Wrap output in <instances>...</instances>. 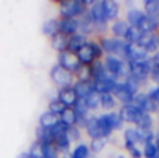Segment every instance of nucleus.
<instances>
[{
    "label": "nucleus",
    "mask_w": 159,
    "mask_h": 158,
    "mask_svg": "<svg viewBox=\"0 0 159 158\" xmlns=\"http://www.w3.org/2000/svg\"><path fill=\"white\" fill-rule=\"evenodd\" d=\"M59 12L63 18H75V16L86 13V3L84 0H63L61 2Z\"/></svg>",
    "instance_id": "nucleus-1"
},
{
    "label": "nucleus",
    "mask_w": 159,
    "mask_h": 158,
    "mask_svg": "<svg viewBox=\"0 0 159 158\" xmlns=\"http://www.w3.org/2000/svg\"><path fill=\"white\" fill-rule=\"evenodd\" d=\"M84 100H86V104L89 109H97L100 104V93H97L93 90Z\"/></svg>",
    "instance_id": "nucleus-35"
},
{
    "label": "nucleus",
    "mask_w": 159,
    "mask_h": 158,
    "mask_svg": "<svg viewBox=\"0 0 159 158\" xmlns=\"http://www.w3.org/2000/svg\"><path fill=\"white\" fill-rule=\"evenodd\" d=\"M78 58H79V61H80V64L83 66L92 65V64L94 62V54H93V51H92V48H90L89 45L83 47L80 51H79Z\"/></svg>",
    "instance_id": "nucleus-15"
},
{
    "label": "nucleus",
    "mask_w": 159,
    "mask_h": 158,
    "mask_svg": "<svg viewBox=\"0 0 159 158\" xmlns=\"http://www.w3.org/2000/svg\"><path fill=\"white\" fill-rule=\"evenodd\" d=\"M66 106L62 103V102L59 100V99H57V100H52L51 103H49V112L54 114H57V116H59V114H62L63 112L66 110Z\"/></svg>",
    "instance_id": "nucleus-37"
},
{
    "label": "nucleus",
    "mask_w": 159,
    "mask_h": 158,
    "mask_svg": "<svg viewBox=\"0 0 159 158\" xmlns=\"http://www.w3.org/2000/svg\"><path fill=\"white\" fill-rule=\"evenodd\" d=\"M111 93L117 96V99L123 102L124 106H128V104H131L132 102H134V98H135L134 95H131V93L127 90V88L124 86V82H118V84L116 85L114 88H113Z\"/></svg>",
    "instance_id": "nucleus-8"
},
{
    "label": "nucleus",
    "mask_w": 159,
    "mask_h": 158,
    "mask_svg": "<svg viewBox=\"0 0 159 158\" xmlns=\"http://www.w3.org/2000/svg\"><path fill=\"white\" fill-rule=\"evenodd\" d=\"M51 78H52V81H54L61 89H68V88H70V84H72V81H73L72 74L68 72L66 69H63L59 64L52 68Z\"/></svg>",
    "instance_id": "nucleus-2"
},
{
    "label": "nucleus",
    "mask_w": 159,
    "mask_h": 158,
    "mask_svg": "<svg viewBox=\"0 0 159 158\" xmlns=\"http://www.w3.org/2000/svg\"><path fill=\"white\" fill-rule=\"evenodd\" d=\"M68 42H69V40L66 38L65 34H61L58 33L55 37H52V48L57 51H59V54H62V52H65V51H68Z\"/></svg>",
    "instance_id": "nucleus-16"
},
{
    "label": "nucleus",
    "mask_w": 159,
    "mask_h": 158,
    "mask_svg": "<svg viewBox=\"0 0 159 158\" xmlns=\"http://www.w3.org/2000/svg\"><path fill=\"white\" fill-rule=\"evenodd\" d=\"M106 119H107L108 124H110V127L113 128V130H118V128H121V126H123V120H121L120 117V113H108L106 114Z\"/></svg>",
    "instance_id": "nucleus-30"
},
{
    "label": "nucleus",
    "mask_w": 159,
    "mask_h": 158,
    "mask_svg": "<svg viewBox=\"0 0 159 158\" xmlns=\"http://www.w3.org/2000/svg\"><path fill=\"white\" fill-rule=\"evenodd\" d=\"M86 130L90 137H93V138L103 137L102 128H100V124H99V119H96V117H92V119L89 120V123H87V126H86Z\"/></svg>",
    "instance_id": "nucleus-20"
},
{
    "label": "nucleus",
    "mask_w": 159,
    "mask_h": 158,
    "mask_svg": "<svg viewBox=\"0 0 159 158\" xmlns=\"http://www.w3.org/2000/svg\"><path fill=\"white\" fill-rule=\"evenodd\" d=\"M127 60L131 62H147L149 60L148 52L141 48L138 44H128L127 45Z\"/></svg>",
    "instance_id": "nucleus-6"
},
{
    "label": "nucleus",
    "mask_w": 159,
    "mask_h": 158,
    "mask_svg": "<svg viewBox=\"0 0 159 158\" xmlns=\"http://www.w3.org/2000/svg\"><path fill=\"white\" fill-rule=\"evenodd\" d=\"M142 37H144V33L141 31V28L134 27V26H131L125 34V40L128 44H138V42L141 41Z\"/></svg>",
    "instance_id": "nucleus-19"
},
{
    "label": "nucleus",
    "mask_w": 159,
    "mask_h": 158,
    "mask_svg": "<svg viewBox=\"0 0 159 158\" xmlns=\"http://www.w3.org/2000/svg\"><path fill=\"white\" fill-rule=\"evenodd\" d=\"M18 158H33V157L30 155V152H23V154L18 155Z\"/></svg>",
    "instance_id": "nucleus-55"
},
{
    "label": "nucleus",
    "mask_w": 159,
    "mask_h": 158,
    "mask_svg": "<svg viewBox=\"0 0 159 158\" xmlns=\"http://www.w3.org/2000/svg\"><path fill=\"white\" fill-rule=\"evenodd\" d=\"M63 158H72V155H69V154H65V155H63Z\"/></svg>",
    "instance_id": "nucleus-57"
},
{
    "label": "nucleus",
    "mask_w": 159,
    "mask_h": 158,
    "mask_svg": "<svg viewBox=\"0 0 159 158\" xmlns=\"http://www.w3.org/2000/svg\"><path fill=\"white\" fill-rule=\"evenodd\" d=\"M30 155L33 158H45L44 157V151H42V144L39 141L34 143L30 148Z\"/></svg>",
    "instance_id": "nucleus-42"
},
{
    "label": "nucleus",
    "mask_w": 159,
    "mask_h": 158,
    "mask_svg": "<svg viewBox=\"0 0 159 158\" xmlns=\"http://www.w3.org/2000/svg\"><path fill=\"white\" fill-rule=\"evenodd\" d=\"M92 16H93L94 23H100V21H107L106 17V10H104V0H97L94 2V4L92 6Z\"/></svg>",
    "instance_id": "nucleus-14"
},
{
    "label": "nucleus",
    "mask_w": 159,
    "mask_h": 158,
    "mask_svg": "<svg viewBox=\"0 0 159 158\" xmlns=\"http://www.w3.org/2000/svg\"><path fill=\"white\" fill-rule=\"evenodd\" d=\"M144 112L141 109H138L137 106L134 104H128V106H123L120 110V117L123 122H127V123H137L139 122V119L142 117Z\"/></svg>",
    "instance_id": "nucleus-5"
},
{
    "label": "nucleus",
    "mask_w": 159,
    "mask_h": 158,
    "mask_svg": "<svg viewBox=\"0 0 159 158\" xmlns=\"http://www.w3.org/2000/svg\"><path fill=\"white\" fill-rule=\"evenodd\" d=\"M59 65L62 66L63 69H66L68 72H70V74H72V72L79 74L80 69L83 68V65L80 64V61H79V58H78V55L72 54L69 51H65V52L59 54Z\"/></svg>",
    "instance_id": "nucleus-3"
},
{
    "label": "nucleus",
    "mask_w": 159,
    "mask_h": 158,
    "mask_svg": "<svg viewBox=\"0 0 159 158\" xmlns=\"http://www.w3.org/2000/svg\"><path fill=\"white\" fill-rule=\"evenodd\" d=\"M144 17H145V14L142 12H139V10H131L128 13V21L134 27H138L139 23L144 20Z\"/></svg>",
    "instance_id": "nucleus-32"
},
{
    "label": "nucleus",
    "mask_w": 159,
    "mask_h": 158,
    "mask_svg": "<svg viewBox=\"0 0 159 158\" xmlns=\"http://www.w3.org/2000/svg\"><path fill=\"white\" fill-rule=\"evenodd\" d=\"M68 128H69V126H66V124H63L62 122H58L57 124L54 126L52 128H49V131H51V134L54 136L55 138L57 137H59V136H62V134H66V131H68Z\"/></svg>",
    "instance_id": "nucleus-39"
},
{
    "label": "nucleus",
    "mask_w": 159,
    "mask_h": 158,
    "mask_svg": "<svg viewBox=\"0 0 159 158\" xmlns=\"http://www.w3.org/2000/svg\"><path fill=\"white\" fill-rule=\"evenodd\" d=\"M99 124H100V128H102V136L103 137H108L110 133L113 131V128H111L110 124H108L107 119H106V114H103L102 117H99Z\"/></svg>",
    "instance_id": "nucleus-41"
},
{
    "label": "nucleus",
    "mask_w": 159,
    "mask_h": 158,
    "mask_svg": "<svg viewBox=\"0 0 159 158\" xmlns=\"http://www.w3.org/2000/svg\"><path fill=\"white\" fill-rule=\"evenodd\" d=\"M151 76H152V79L155 82H158L159 84V68H156V66H153L152 71H151Z\"/></svg>",
    "instance_id": "nucleus-52"
},
{
    "label": "nucleus",
    "mask_w": 159,
    "mask_h": 158,
    "mask_svg": "<svg viewBox=\"0 0 159 158\" xmlns=\"http://www.w3.org/2000/svg\"><path fill=\"white\" fill-rule=\"evenodd\" d=\"M145 10L149 16H158L159 17V0H145Z\"/></svg>",
    "instance_id": "nucleus-31"
},
{
    "label": "nucleus",
    "mask_w": 159,
    "mask_h": 158,
    "mask_svg": "<svg viewBox=\"0 0 159 158\" xmlns=\"http://www.w3.org/2000/svg\"><path fill=\"white\" fill-rule=\"evenodd\" d=\"M87 45L92 48V51H93V54H94V58H100V57H102L103 48L100 47V44H97V42H87Z\"/></svg>",
    "instance_id": "nucleus-48"
},
{
    "label": "nucleus",
    "mask_w": 159,
    "mask_h": 158,
    "mask_svg": "<svg viewBox=\"0 0 159 158\" xmlns=\"http://www.w3.org/2000/svg\"><path fill=\"white\" fill-rule=\"evenodd\" d=\"M73 90L76 92L78 95V99H86L90 93L93 92V81L92 82H76L75 86H73Z\"/></svg>",
    "instance_id": "nucleus-13"
},
{
    "label": "nucleus",
    "mask_w": 159,
    "mask_h": 158,
    "mask_svg": "<svg viewBox=\"0 0 159 158\" xmlns=\"http://www.w3.org/2000/svg\"><path fill=\"white\" fill-rule=\"evenodd\" d=\"M94 26H96L94 28H96V30L100 33V31H104L106 30V26H107V24H106V21H100V23H94Z\"/></svg>",
    "instance_id": "nucleus-53"
},
{
    "label": "nucleus",
    "mask_w": 159,
    "mask_h": 158,
    "mask_svg": "<svg viewBox=\"0 0 159 158\" xmlns=\"http://www.w3.org/2000/svg\"><path fill=\"white\" fill-rule=\"evenodd\" d=\"M42 31H44L45 36L55 37L58 33H59V21L54 20V18H51V20H48V21H45L44 26H42Z\"/></svg>",
    "instance_id": "nucleus-21"
},
{
    "label": "nucleus",
    "mask_w": 159,
    "mask_h": 158,
    "mask_svg": "<svg viewBox=\"0 0 159 158\" xmlns=\"http://www.w3.org/2000/svg\"><path fill=\"white\" fill-rule=\"evenodd\" d=\"M137 133H138L139 143H142L144 146L148 143H151L153 138V133L151 128H137Z\"/></svg>",
    "instance_id": "nucleus-29"
},
{
    "label": "nucleus",
    "mask_w": 159,
    "mask_h": 158,
    "mask_svg": "<svg viewBox=\"0 0 159 158\" xmlns=\"http://www.w3.org/2000/svg\"><path fill=\"white\" fill-rule=\"evenodd\" d=\"M138 45L141 48H144L147 52H151V51H155L158 48L155 42V36L153 34H144V37L141 38V41L138 42Z\"/></svg>",
    "instance_id": "nucleus-22"
},
{
    "label": "nucleus",
    "mask_w": 159,
    "mask_h": 158,
    "mask_svg": "<svg viewBox=\"0 0 159 158\" xmlns=\"http://www.w3.org/2000/svg\"><path fill=\"white\" fill-rule=\"evenodd\" d=\"M116 158H124V157H123V155H118V157H116Z\"/></svg>",
    "instance_id": "nucleus-60"
},
{
    "label": "nucleus",
    "mask_w": 159,
    "mask_h": 158,
    "mask_svg": "<svg viewBox=\"0 0 159 158\" xmlns=\"http://www.w3.org/2000/svg\"><path fill=\"white\" fill-rule=\"evenodd\" d=\"M90 78H92V72H90V68L87 66H83L79 72V81L82 82H92L90 81Z\"/></svg>",
    "instance_id": "nucleus-47"
},
{
    "label": "nucleus",
    "mask_w": 159,
    "mask_h": 158,
    "mask_svg": "<svg viewBox=\"0 0 159 158\" xmlns=\"http://www.w3.org/2000/svg\"><path fill=\"white\" fill-rule=\"evenodd\" d=\"M152 68H153L152 58H149L147 62H131V75L138 78L139 81H144V79H147L151 75Z\"/></svg>",
    "instance_id": "nucleus-4"
},
{
    "label": "nucleus",
    "mask_w": 159,
    "mask_h": 158,
    "mask_svg": "<svg viewBox=\"0 0 159 158\" xmlns=\"http://www.w3.org/2000/svg\"><path fill=\"white\" fill-rule=\"evenodd\" d=\"M121 62H123V61L118 60L117 57H111V55H108L107 60H106V69H107L111 75H114V76L117 78L118 72H120V68H121Z\"/></svg>",
    "instance_id": "nucleus-17"
},
{
    "label": "nucleus",
    "mask_w": 159,
    "mask_h": 158,
    "mask_svg": "<svg viewBox=\"0 0 159 158\" xmlns=\"http://www.w3.org/2000/svg\"><path fill=\"white\" fill-rule=\"evenodd\" d=\"M132 103H134V106L141 109L144 113H149V112L156 110V102L153 100L149 95H145V93H138V95L134 98Z\"/></svg>",
    "instance_id": "nucleus-7"
},
{
    "label": "nucleus",
    "mask_w": 159,
    "mask_h": 158,
    "mask_svg": "<svg viewBox=\"0 0 159 158\" xmlns=\"http://www.w3.org/2000/svg\"><path fill=\"white\" fill-rule=\"evenodd\" d=\"M87 45V40L84 34H75L69 38V42H68V51L72 52V54H76L82 50L83 47Z\"/></svg>",
    "instance_id": "nucleus-9"
},
{
    "label": "nucleus",
    "mask_w": 159,
    "mask_h": 158,
    "mask_svg": "<svg viewBox=\"0 0 159 158\" xmlns=\"http://www.w3.org/2000/svg\"><path fill=\"white\" fill-rule=\"evenodd\" d=\"M141 28V31L144 34H151L159 27V17L158 16H149V14H145L144 20L139 23L138 26Z\"/></svg>",
    "instance_id": "nucleus-10"
},
{
    "label": "nucleus",
    "mask_w": 159,
    "mask_h": 158,
    "mask_svg": "<svg viewBox=\"0 0 159 158\" xmlns=\"http://www.w3.org/2000/svg\"><path fill=\"white\" fill-rule=\"evenodd\" d=\"M100 104H102L104 109H111L114 108V98H113V95L111 93H102L100 95Z\"/></svg>",
    "instance_id": "nucleus-40"
},
{
    "label": "nucleus",
    "mask_w": 159,
    "mask_h": 158,
    "mask_svg": "<svg viewBox=\"0 0 159 158\" xmlns=\"http://www.w3.org/2000/svg\"><path fill=\"white\" fill-rule=\"evenodd\" d=\"M42 151L45 158H58L59 151L55 147V144H42Z\"/></svg>",
    "instance_id": "nucleus-38"
},
{
    "label": "nucleus",
    "mask_w": 159,
    "mask_h": 158,
    "mask_svg": "<svg viewBox=\"0 0 159 158\" xmlns=\"http://www.w3.org/2000/svg\"><path fill=\"white\" fill-rule=\"evenodd\" d=\"M152 64H153V66L159 68V51L158 52H155V55L152 57Z\"/></svg>",
    "instance_id": "nucleus-54"
},
{
    "label": "nucleus",
    "mask_w": 159,
    "mask_h": 158,
    "mask_svg": "<svg viewBox=\"0 0 159 158\" xmlns=\"http://www.w3.org/2000/svg\"><path fill=\"white\" fill-rule=\"evenodd\" d=\"M124 138H125V147H127V150H128L129 147H135V144L139 143L138 133H137V130H134V128H128V130H125Z\"/></svg>",
    "instance_id": "nucleus-27"
},
{
    "label": "nucleus",
    "mask_w": 159,
    "mask_h": 158,
    "mask_svg": "<svg viewBox=\"0 0 159 158\" xmlns=\"http://www.w3.org/2000/svg\"><path fill=\"white\" fill-rule=\"evenodd\" d=\"M158 147H156V144H153V143H148V144H145V147H144V155L147 158H153L156 154H158Z\"/></svg>",
    "instance_id": "nucleus-44"
},
{
    "label": "nucleus",
    "mask_w": 159,
    "mask_h": 158,
    "mask_svg": "<svg viewBox=\"0 0 159 158\" xmlns=\"http://www.w3.org/2000/svg\"><path fill=\"white\" fill-rule=\"evenodd\" d=\"M72 158H89V148L84 144H80L75 148L72 154Z\"/></svg>",
    "instance_id": "nucleus-43"
},
{
    "label": "nucleus",
    "mask_w": 159,
    "mask_h": 158,
    "mask_svg": "<svg viewBox=\"0 0 159 158\" xmlns=\"http://www.w3.org/2000/svg\"><path fill=\"white\" fill-rule=\"evenodd\" d=\"M59 120L63 123V124H66V126H69L70 127V126H75L76 123H78V116H76L73 108H68L59 116Z\"/></svg>",
    "instance_id": "nucleus-23"
},
{
    "label": "nucleus",
    "mask_w": 159,
    "mask_h": 158,
    "mask_svg": "<svg viewBox=\"0 0 159 158\" xmlns=\"http://www.w3.org/2000/svg\"><path fill=\"white\" fill-rule=\"evenodd\" d=\"M107 141H108L107 137L93 138V141H92V144H90V148H92V151H93L94 154H97V152H100L103 148H104V146L107 144Z\"/></svg>",
    "instance_id": "nucleus-34"
},
{
    "label": "nucleus",
    "mask_w": 159,
    "mask_h": 158,
    "mask_svg": "<svg viewBox=\"0 0 159 158\" xmlns=\"http://www.w3.org/2000/svg\"><path fill=\"white\" fill-rule=\"evenodd\" d=\"M137 126H138V128H151V126H152V119H151V116L148 113H144L142 117L139 119V122L137 123Z\"/></svg>",
    "instance_id": "nucleus-45"
},
{
    "label": "nucleus",
    "mask_w": 159,
    "mask_h": 158,
    "mask_svg": "<svg viewBox=\"0 0 159 158\" xmlns=\"http://www.w3.org/2000/svg\"><path fill=\"white\" fill-rule=\"evenodd\" d=\"M79 28V21L76 18H62L59 21V33L65 36H75Z\"/></svg>",
    "instance_id": "nucleus-12"
},
{
    "label": "nucleus",
    "mask_w": 159,
    "mask_h": 158,
    "mask_svg": "<svg viewBox=\"0 0 159 158\" xmlns=\"http://www.w3.org/2000/svg\"><path fill=\"white\" fill-rule=\"evenodd\" d=\"M100 47L103 48V51H106V52H113L114 54V48H116V38H106V37H103V38H100Z\"/></svg>",
    "instance_id": "nucleus-36"
},
{
    "label": "nucleus",
    "mask_w": 159,
    "mask_h": 158,
    "mask_svg": "<svg viewBox=\"0 0 159 158\" xmlns=\"http://www.w3.org/2000/svg\"><path fill=\"white\" fill-rule=\"evenodd\" d=\"M153 158H159V152H158V154H156V155H155V157H153Z\"/></svg>",
    "instance_id": "nucleus-59"
},
{
    "label": "nucleus",
    "mask_w": 159,
    "mask_h": 158,
    "mask_svg": "<svg viewBox=\"0 0 159 158\" xmlns=\"http://www.w3.org/2000/svg\"><path fill=\"white\" fill-rule=\"evenodd\" d=\"M128 151L131 152V155H132L134 158H141V155H142V154H141V151H139V150L137 148V147H129Z\"/></svg>",
    "instance_id": "nucleus-51"
},
{
    "label": "nucleus",
    "mask_w": 159,
    "mask_h": 158,
    "mask_svg": "<svg viewBox=\"0 0 159 158\" xmlns=\"http://www.w3.org/2000/svg\"><path fill=\"white\" fill-rule=\"evenodd\" d=\"M139 85H141V81H139L138 78H135L134 75H129V76L125 79V82H124V86L127 88V90L134 96L138 95Z\"/></svg>",
    "instance_id": "nucleus-25"
},
{
    "label": "nucleus",
    "mask_w": 159,
    "mask_h": 158,
    "mask_svg": "<svg viewBox=\"0 0 159 158\" xmlns=\"http://www.w3.org/2000/svg\"><path fill=\"white\" fill-rule=\"evenodd\" d=\"M156 147H158V151H159V136H158V143H156Z\"/></svg>",
    "instance_id": "nucleus-58"
},
{
    "label": "nucleus",
    "mask_w": 159,
    "mask_h": 158,
    "mask_svg": "<svg viewBox=\"0 0 159 158\" xmlns=\"http://www.w3.org/2000/svg\"><path fill=\"white\" fill-rule=\"evenodd\" d=\"M149 96L156 102V103H158V102H159V86H156V88H153V89H151Z\"/></svg>",
    "instance_id": "nucleus-50"
},
{
    "label": "nucleus",
    "mask_w": 159,
    "mask_h": 158,
    "mask_svg": "<svg viewBox=\"0 0 159 158\" xmlns=\"http://www.w3.org/2000/svg\"><path fill=\"white\" fill-rule=\"evenodd\" d=\"M155 42H156V45L159 47V34H158V36H155Z\"/></svg>",
    "instance_id": "nucleus-56"
},
{
    "label": "nucleus",
    "mask_w": 159,
    "mask_h": 158,
    "mask_svg": "<svg viewBox=\"0 0 159 158\" xmlns=\"http://www.w3.org/2000/svg\"><path fill=\"white\" fill-rule=\"evenodd\" d=\"M58 122H59L58 116L51 113V112H47V113H44L39 117V124H41V127H45V128H52Z\"/></svg>",
    "instance_id": "nucleus-24"
},
{
    "label": "nucleus",
    "mask_w": 159,
    "mask_h": 158,
    "mask_svg": "<svg viewBox=\"0 0 159 158\" xmlns=\"http://www.w3.org/2000/svg\"><path fill=\"white\" fill-rule=\"evenodd\" d=\"M55 147L58 148V151H61V152H68V150H69V147H70V140L68 137H66V134H62V136H59V137H57L55 138Z\"/></svg>",
    "instance_id": "nucleus-28"
},
{
    "label": "nucleus",
    "mask_w": 159,
    "mask_h": 158,
    "mask_svg": "<svg viewBox=\"0 0 159 158\" xmlns=\"http://www.w3.org/2000/svg\"><path fill=\"white\" fill-rule=\"evenodd\" d=\"M66 137L69 138L70 141H75V140H78V138L80 137V131H79L78 127L70 126V127L68 128V131H66Z\"/></svg>",
    "instance_id": "nucleus-46"
},
{
    "label": "nucleus",
    "mask_w": 159,
    "mask_h": 158,
    "mask_svg": "<svg viewBox=\"0 0 159 158\" xmlns=\"http://www.w3.org/2000/svg\"><path fill=\"white\" fill-rule=\"evenodd\" d=\"M58 99L66 108H75L76 102H78V95L73 90V88H68V89H61V92L58 93Z\"/></svg>",
    "instance_id": "nucleus-11"
},
{
    "label": "nucleus",
    "mask_w": 159,
    "mask_h": 158,
    "mask_svg": "<svg viewBox=\"0 0 159 158\" xmlns=\"http://www.w3.org/2000/svg\"><path fill=\"white\" fill-rule=\"evenodd\" d=\"M104 10H106V17L107 20H113L117 18L118 16V4L111 0H104Z\"/></svg>",
    "instance_id": "nucleus-26"
},
{
    "label": "nucleus",
    "mask_w": 159,
    "mask_h": 158,
    "mask_svg": "<svg viewBox=\"0 0 159 158\" xmlns=\"http://www.w3.org/2000/svg\"><path fill=\"white\" fill-rule=\"evenodd\" d=\"M35 133H37V138H38V141L41 144H54L55 143V137L51 134L49 128H45L39 126Z\"/></svg>",
    "instance_id": "nucleus-18"
},
{
    "label": "nucleus",
    "mask_w": 159,
    "mask_h": 158,
    "mask_svg": "<svg viewBox=\"0 0 159 158\" xmlns=\"http://www.w3.org/2000/svg\"><path fill=\"white\" fill-rule=\"evenodd\" d=\"M79 28L83 31V34H86V33H89V31H92V23L82 17V20L79 21Z\"/></svg>",
    "instance_id": "nucleus-49"
},
{
    "label": "nucleus",
    "mask_w": 159,
    "mask_h": 158,
    "mask_svg": "<svg viewBox=\"0 0 159 158\" xmlns=\"http://www.w3.org/2000/svg\"><path fill=\"white\" fill-rule=\"evenodd\" d=\"M128 28H129V26L125 21H117V23L113 26V33L117 37H124V38H125V34H127V31H128Z\"/></svg>",
    "instance_id": "nucleus-33"
}]
</instances>
